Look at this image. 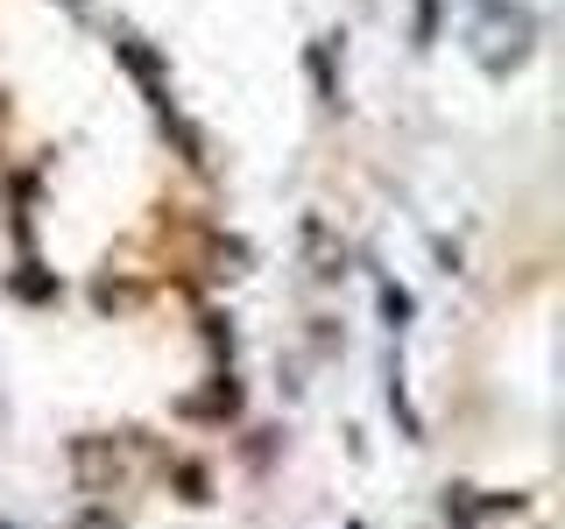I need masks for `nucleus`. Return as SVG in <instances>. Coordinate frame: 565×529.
Wrapping results in <instances>:
<instances>
[{
    "mask_svg": "<svg viewBox=\"0 0 565 529\" xmlns=\"http://www.w3.org/2000/svg\"><path fill=\"white\" fill-rule=\"evenodd\" d=\"M530 35H537V22H530V8H516V0H481V14H473L467 43H473V64L481 71H516L530 57Z\"/></svg>",
    "mask_w": 565,
    "mask_h": 529,
    "instance_id": "nucleus-1",
    "label": "nucleus"
},
{
    "mask_svg": "<svg viewBox=\"0 0 565 529\" xmlns=\"http://www.w3.org/2000/svg\"><path fill=\"white\" fill-rule=\"evenodd\" d=\"M120 57H128V71L141 78V93H149V106H156V114H170V85H163V64H156L149 50L135 43V35H120Z\"/></svg>",
    "mask_w": 565,
    "mask_h": 529,
    "instance_id": "nucleus-2",
    "label": "nucleus"
},
{
    "mask_svg": "<svg viewBox=\"0 0 565 529\" xmlns=\"http://www.w3.org/2000/svg\"><path fill=\"white\" fill-rule=\"evenodd\" d=\"M311 85H318V99H326V106H340V85H332V35H326V43H311Z\"/></svg>",
    "mask_w": 565,
    "mask_h": 529,
    "instance_id": "nucleus-3",
    "label": "nucleus"
},
{
    "mask_svg": "<svg viewBox=\"0 0 565 529\" xmlns=\"http://www.w3.org/2000/svg\"><path fill=\"white\" fill-rule=\"evenodd\" d=\"M438 43V0H417V50Z\"/></svg>",
    "mask_w": 565,
    "mask_h": 529,
    "instance_id": "nucleus-4",
    "label": "nucleus"
}]
</instances>
